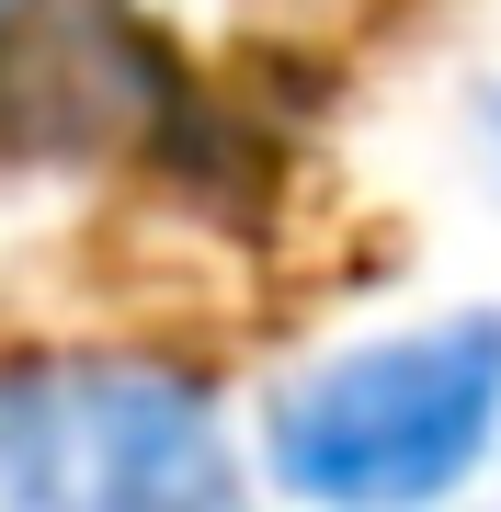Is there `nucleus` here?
I'll list each match as a JSON object with an SVG mask.
<instances>
[{
	"instance_id": "obj_2",
	"label": "nucleus",
	"mask_w": 501,
	"mask_h": 512,
	"mask_svg": "<svg viewBox=\"0 0 501 512\" xmlns=\"http://www.w3.org/2000/svg\"><path fill=\"white\" fill-rule=\"evenodd\" d=\"M240 456L171 365H23L0 376V512H228Z\"/></svg>"
},
{
	"instance_id": "obj_4",
	"label": "nucleus",
	"mask_w": 501,
	"mask_h": 512,
	"mask_svg": "<svg viewBox=\"0 0 501 512\" xmlns=\"http://www.w3.org/2000/svg\"><path fill=\"white\" fill-rule=\"evenodd\" d=\"M12 12H23V0H0V23H12Z\"/></svg>"
},
{
	"instance_id": "obj_1",
	"label": "nucleus",
	"mask_w": 501,
	"mask_h": 512,
	"mask_svg": "<svg viewBox=\"0 0 501 512\" xmlns=\"http://www.w3.org/2000/svg\"><path fill=\"white\" fill-rule=\"evenodd\" d=\"M501 444V308L319 353L262 399V478L308 512H433Z\"/></svg>"
},
{
	"instance_id": "obj_3",
	"label": "nucleus",
	"mask_w": 501,
	"mask_h": 512,
	"mask_svg": "<svg viewBox=\"0 0 501 512\" xmlns=\"http://www.w3.org/2000/svg\"><path fill=\"white\" fill-rule=\"evenodd\" d=\"M490 148H501V92H490Z\"/></svg>"
}]
</instances>
